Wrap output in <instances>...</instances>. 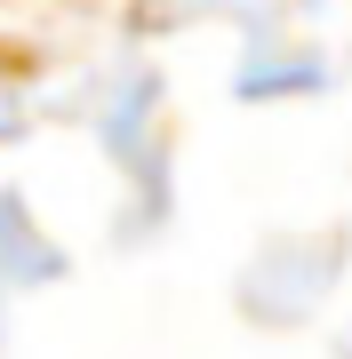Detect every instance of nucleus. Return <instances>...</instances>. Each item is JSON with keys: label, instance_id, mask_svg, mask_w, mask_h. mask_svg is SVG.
Here are the masks:
<instances>
[{"label": "nucleus", "instance_id": "f257e3e1", "mask_svg": "<svg viewBox=\"0 0 352 359\" xmlns=\"http://www.w3.org/2000/svg\"><path fill=\"white\" fill-rule=\"evenodd\" d=\"M25 128H32V96L16 88L8 72H0V144H16V136H25Z\"/></svg>", "mask_w": 352, "mask_h": 359}]
</instances>
